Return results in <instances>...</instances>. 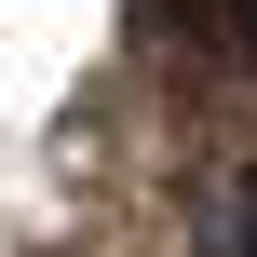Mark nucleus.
<instances>
[{
    "instance_id": "1",
    "label": "nucleus",
    "mask_w": 257,
    "mask_h": 257,
    "mask_svg": "<svg viewBox=\"0 0 257 257\" xmlns=\"http://www.w3.org/2000/svg\"><path fill=\"white\" fill-rule=\"evenodd\" d=\"M203 257H257V176L217 203V230H203Z\"/></svg>"
}]
</instances>
